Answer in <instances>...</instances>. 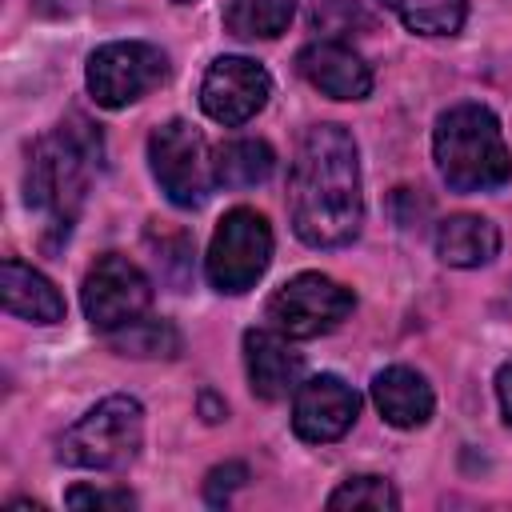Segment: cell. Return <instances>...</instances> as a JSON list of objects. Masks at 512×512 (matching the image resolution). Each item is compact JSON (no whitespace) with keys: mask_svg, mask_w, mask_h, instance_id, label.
Listing matches in <instances>:
<instances>
[{"mask_svg":"<svg viewBox=\"0 0 512 512\" xmlns=\"http://www.w3.org/2000/svg\"><path fill=\"white\" fill-rule=\"evenodd\" d=\"M144 444V408L136 396H108L92 412H84L56 444L60 464L120 472L136 460Z\"/></svg>","mask_w":512,"mask_h":512,"instance_id":"obj_4","label":"cell"},{"mask_svg":"<svg viewBox=\"0 0 512 512\" xmlns=\"http://www.w3.org/2000/svg\"><path fill=\"white\" fill-rule=\"evenodd\" d=\"M0 296H4V312L20 316L28 324H56L64 320V296L56 292V284L36 272L32 264L8 256L0 264Z\"/></svg>","mask_w":512,"mask_h":512,"instance_id":"obj_14","label":"cell"},{"mask_svg":"<svg viewBox=\"0 0 512 512\" xmlns=\"http://www.w3.org/2000/svg\"><path fill=\"white\" fill-rule=\"evenodd\" d=\"M248 480V468L244 464H220V468H212L208 472V480H204V496H208V504H228V496H232V488H240Z\"/></svg>","mask_w":512,"mask_h":512,"instance_id":"obj_24","label":"cell"},{"mask_svg":"<svg viewBox=\"0 0 512 512\" xmlns=\"http://www.w3.org/2000/svg\"><path fill=\"white\" fill-rule=\"evenodd\" d=\"M496 396H500V412H504V420L512 424V360L496 372Z\"/></svg>","mask_w":512,"mask_h":512,"instance_id":"obj_25","label":"cell"},{"mask_svg":"<svg viewBox=\"0 0 512 512\" xmlns=\"http://www.w3.org/2000/svg\"><path fill=\"white\" fill-rule=\"evenodd\" d=\"M96 168H100V136L80 116L56 124L48 136H40L28 148L24 200L32 212L44 216L48 244H56L60 236L72 232Z\"/></svg>","mask_w":512,"mask_h":512,"instance_id":"obj_2","label":"cell"},{"mask_svg":"<svg viewBox=\"0 0 512 512\" xmlns=\"http://www.w3.org/2000/svg\"><path fill=\"white\" fill-rule=\"evenodd\" d=\"M148 164L176 208H200L216 184L208 144L188 120H168L148 136Z\"/></svg>","mask_w":512,"mask_h":512,"instance_id":"obj_6","label":"cell"},{"mask_svg":"<svg viewBox=\"0 0 512 512\" xmlns=\"http://www.w3.org/2000/svg\"><path fill=\"white\" fill-rule=\"evenodd\" d=\"M292 228L308 248H340L364 224L360 156L344 124H312L288 176Z\"/></svg>","mask_w":512,"mask_h":512,"instance_id":"obj_1","label":"cell"},{"mask_svg":"<svg viewBox=\"0 0 512 512\" xmlns=\"http://www.w3.org/2000/svg\"><path fill=\"white\" fill-rule=\"evenodd\" d=\"M312 20H316V28H324V32H348L352 24H368L364 12L356 8V0H316Z\"/></svg>","mask_w":512,"mask_h":512,"instance_id":"obj_22","label":"cell"},{"mask_svg":"<svg viewBox=\"0 0 512 512\" xmlns=\"http://www.w3.org/2000/svg\"><path fill=\"white\" fill-rule=\"evenodd\" d=\"M80 304H84V316L92 328L116 332L148 312L152 284L128 256L104 252V256H96V264L88 268V276L80 284Z\"/></svg>","mask_w":512,"mask_h":512,"instance_id":"obj_9","label":"cell"},{"mask_svg":"<svg viewBox=\"0 0 512 512\" xmlns=\"http://www.w3.org/2000/svg\"><path fill=\"white\" fill-rule=\"evenodd\" d=\"M372 400H376L380 416L392 428H420L432 416V404H436L428 380L416 368H404V364H392V368L372 376Z\"/></svg>","mask_w":512,"mask_h":512,"instance_id":"obj_15","label":"cell"},{"mask_svg":"<svg viewBox=\"0 0 512 512\" xmlns=\"http://www.w3.org/2000/svg\"><path fill=\"white\" fill-rule=\"evenodd\" d=\"M352 308H356L352 288H344L320 272H300L268 296L264 312H268V324L276 332H284L288 340H312V336L340 328Z\"/></svg>","mask_w":512,"mask_h":512,"instance_id":"obj_7","label":"cell"},{"mask_svg":"<svg viewBox=\"0 0 512 512\" xmlns=\"http://www.w3.org/2000/svg\"><path fill=\"white\" fill-rule=\"evenodd\" d=\"M180 4H188V0H180Z\"/></svg>","mask_w":512,"mask_h":512,"instance_id":"obj_26","label":"cell"},{"mask_svg":"<svg viewBox=\"0 0 512 512\" xmlns=\"http://www.w3.org/2000/svg\"><path fill=\"white\" fill-rule=\"evenodd\" d=\"M500 252V232L484 216H448L436 224V256L452 268H480Z\"/></svg>","mask_w":512,"mask_h":512,"instance_id":"obj_16","label":"cell"},{"mask_svg":"<svg viewBox=\"0 0 512 512\" xmlns=\"http://www.w3.org/2000/svg\"><path fill=\"white\" fill-rule=\"evenodd\" d=\"M108 336L120 356H176L180 352V332L168 320H152V316H140Z\"/></svg>","mask_w":512,"mask_h":512,"instance_id":"obj_20","label":"cell"},{"mask_svg":"<svg viewBox=\"0 0 512 512\" xmlns=\"http://www.w3.org/2000/svg\"><path fill=\"white\" fill-rule=\"evenodd\" d=\"M220 16L224 28L240 40H272L292 24L296 0H224Z\"/></svg>","mask_w":512,"mask_h":512,"instance_id":"obj_18","label":"cell"},{"mask_svg":"<svg viewBox=\"0 0 512 512\" xmlns=\"http://www.w3.org/2000/svg\"><path fill=\"white\" fill-rule=\"evenodd\" d=\"M360 412V396L332 372L300 380L292 392V432L308 444H328L340 440Z\"/></svg>","mask_w":512,"mask_h":512,"instance_id":"obj_11","label":"cell"},{"mask_svg":"<svg viewBox=\"0 0 512 512\" xmlns=\"http://www.w3.org/2000/svg\"><path fill=\"white\" fill-rule=\"evenodd\" d=\"M296 68L316 92L332 100H364L372 92V68L364 64V56L332 36L304 44L296 56Z\"/></svg>","mask_w":512,"mask_h":512,"instance_id":"obj_12","label":"cell"},{"mask_svg":"<svg viewBox=\"0 0 512 512\" xmlns=\"http://www.w3.org/2000/svg\"><path fill=\"white\" fill-rule=\"evenodd\" d=\"M508 304H512V300H508Z\"/></svg>","mask_w":512,"mask_h":512,"instance_id":"obj_27","label":"cell"},{"mask_svg":"<svg viewBox=\"0 0 512 512\" xmlns=\"http://www.w3.org/2000/svg\"><path fill=\"white\" fill-rule=\"evenodd\" d=\"M84 80H88V92L100 108H124L168 80V56L144 40L100 44L88 56Z\"/></svg>","mask_w":512,"mask_h":512,"instance_id":"obj_8","label":"cell"},{"mask_svg":"<svg viewBox=\"0 0 512 512\" xmlns=\"http://www.w3.org/2000/svg\"><path fill=\"white\" fill-rule=\"evenodd\" d=\"M328 508H400V496L384 476H348L328 496Z\"/></svg>","mask_w":512,"mask_h":512,"instance_id":"obj_21","label":"cell"},{"mask_svg":"<svg viewBox=\"0 0 512 512\" xmlns=\"http://www.w3.org/2000/svg\"><path fill=\"white\" fill-rule=\"evenodd\" d=\"M272 264V228L256 208H232L216 224L204 256V276L216 292H248Z\"/></svg>","mask_w":512,"mask_h":512,"instance_id":"obj_5","label":"cell"},{"mask_svg":"<svg viewBox=\"0 0 512 512\" xmlns=\"http://www.w3.org/2000/svg\"><path fill=\"white\" fill-rule=\"evenodd\" d=\"M272 96V76L248 56H216L200 80V108L224 124H248Z\"/></svg>","mask_w":512,"mask_h":512,"instance_id":"obj_10","label":"cell"},{"mask_svg":"<svg viewBox=\"0 0 512 512\" xmlns=\"http://www.w3.org/2000/svg\"><path fill=\"white\" fill-rule=\"evenodd\" d=\"M276 168V152L264 144V140H228L216 148L212 156V172H216V184L224 188H252V184H264Z\"/></svg>","mask_w":512,"mask_h":512,"instance_id":"obj_17","label":"cell"},{"mask_svg":"<svg viewBox=\"0 0 512 512\" xmlns=\"http://www.w3.org/2000/svg\"><path fill=\"white\" fill-rule=\"evenodd\" d=\"M380 4L396 12L408 32L420 36H452L468 16V0H380Z\"/></svg>","mask_w":512,"mask_h":512,"instance_id":"obj_19","label":"cell"},{"mask_svg":"<svg viewBox=\"0 0 512 512\" xmlns=\"http://www.w3.org/2000/svg\"><path fill=\"white\" fill-rule=\"evenodd\" d=\"M432 156L444 184L456 192L500 188L512 176V156L500 120L484 104H456L440 112L432 128Z\"/></svg>","mask_w":512,"mask_h":512,"instance_id":"obj_3","label":"cell"},{"mask_svg":"<svg viewBox=\"0 0 512 512\" xmlns=\"http://www.w3.org/2000/svg\"><path fill=\"white\" fill-rule=\"evenodd\" d=\"M244 368H248V384L260 400H284L288 392L300 388L304 360L288 344L284 332L252 328V332H244Z\"/></svg>","mask_w":512,"mask_h":512,"instance_id":"obj_13","label":"cell"},{"mask_svg":"<svg viewBox=\"0 0 512 512\" xmlns=\"http://www.w3.org/2000/svg\"><path fill=\"white\" fill-rule=\"evenodd\" d=\"M64 504H72V508H132L136 496L124 492V488H112L108 492V488H84V484H76V488H68Z\"/></svg>","mask_w":512,"mask_h":512,"instance_id":"obj_23","label":"cell"}]
</instances>
